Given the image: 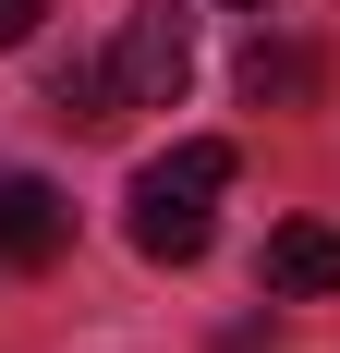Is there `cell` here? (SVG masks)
Masks as SVG:
<instances>
[{"label":"cell","instance_id":"obj_1","mask_svg":"<svg viewBox=\"0 0 340 353\" xmlns=\"http://www.w3.org/2000/svg\"><path fill=\"white\" fill-rule=\"evenodd\" d=\"M206 195H231V146H219V134H182L170 159L134 171L122 208H134V256H146V268H195V256H206V232H219Z\"/></svg>","mask_w":340,"mask_h":353},{"label":"cell","instance_id":"obj_2","mask_svg":"<svg viewBox=\"0 0 340 353\" xmlns=\"http://www.w3.org/2000/svg\"><path fill=\"white\" fill-rule=\"evenodd\" d=\"M182 85H195V12L182 0H134L122 37H109V98L122 110H170Z\"/></svg>","mask_w":340,"mask_h":353},{"label":"cell","instance_id":"obj_3","mask_svg":"<svg viewBox=\"0 0 340 353\" xmlns=\"http://www.w3.org/2000/svg\"><path fill=\"white\" fill-rule=\"evenodd\" d=\"M61 244H73V208H61V183H36V171H0V268H49Z\"/></svg>","mask_w":340,"mask_h":353},{"label":"cell","instance_id":"obj_4","mask_svg":"<svg viewBox=\"0 0 340 353\" xmlns=\"http://www.w3.org/2000/svg\"><path fill=\"white\" fill-rule=\"evenodd\" d=\"M268 292H304V305L340 292V232H328V219H279V232H268Z\"/></svg>","mask_w":340,"mask_h":353},{"label":"cell","instance_id":"obj_5","mask_svg":"<svg viewBox=\"0 0 340 353\" xmlns=\"http://www.w3.org/2000/svg\"><path fill=\"white\" fill-rule=\"evenodd\" d=\"M304 85H316V61L292 49V37H255V49H243V98H255V110H268V98H304Z\"/></svg>","mask_w":340,"mask_h":353},{"label":"cell","instance_id":"obj_6","mask_svg":"<svg viewBox=\"0 0 340 353\" xmlns=\"http://www.w3.org/2000/svg\"><path fill=\"white\" fill-rule=\"evenodd\" d=\"M49 110H61V122H85V134H98V122H122L109 61H61V73H49Z\"/></svg>","mask_w":340,"mask_h":353},{"label":"cell","instance_id":"obj_7","mask_svg":"<svg viewBox=\"0 0 340 353\" xmlns=\"http://www.w3.org/2000/svg\"><path fill=\"white\" fill-rule=\"evenodd\" d=\"M36 12H49V0H0V49H25V37H36Z\"/></svg>","mask_w":340,"mask_h":353},{"label":"cell","instance_id":"obj_8","mask_svg":"<svg viewBox=\"0 0 340 353\" xmlns=\"http://www.w3.org/2000/svg\"><path fill=\"white\" fill-rule=\"evenodd\" d=\"M231 12H268V0H231Z\"/></svg>","mask_w":340,"mask_h":353}]
</instances>
